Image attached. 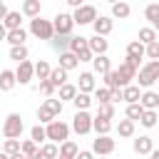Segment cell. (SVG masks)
I'll list each match as a JSON object with an SVG mask.
<instances>
[{
	"mask_svg": "<svg viewBox=\"0 0 159 159\" xmlns=\"http://www.w3.org/2000/svg\"><path fill=\"white\" fill-rule=\"evenodd\" d=\"M134 80H137V87L149 89L154 82H159V62H157V60H149L147 65H142Z\"/></svg>",
	"mask_w": 159,
	"mask_h": 159,
	"instance_id": "obj_1",
	"label": "cell"
},
{
	"mask_svg": "<svg viewBox=\"0 0 159 159\" xmlns=\"http://www.w3.org/2000/svg\"><path fill=\"white\" fill-rule=\"evenodd\" d=\"M45 134H47V139L52 142V144H62V142H67L70 139V124L67 122H62V119H52L47 127H45Z\"/></svg>",
	"mask_w": 159,
	"mask_h": 159,
	"instance_id": "obj_2",
	"label": "cell"
},
{
	"mask_svg": "<svg viewBox=\"0 0 159 159\" xmlns=\"http://www.w3.org/2000/svg\"><path fill=\"white\" fill-rule=\"evenodd\" d=\"M22 129H25L22 117H20L17 112H10V114L5 117V122H2V137H5V139H20Z\"/></svg>",
	"mask_w": 159,
	"mask_h": 159,
	"instance_id": "obj_3",
	"label": "cell"
},
{
	"mask_svg": "<svg viewBox=\"0 0 159 159\" xmlns=\"http://www.w3.org/2000/svg\"><path fill=\"white\" fill-rule=\"evenodd\" d=\"M52 27H55V35H62V37H72V30H75V20L70 12H57L52 17Z\"/></svg>",
	"mask_w": 159,
	"mask_h": 159,
	"instance_id": "obj_4",
	"label": "cell"
},
{
	"mask_svg": "<svg viewBox=\"0 0 159 159\" xmlns=\"http://www.w3.org/2000/svg\"><path fill=\"white\" fill-rule=\"evenodd\" d=\"M30 32L40 40H52L55 37V27H52V20H45V17H35L30 20Z\"/></svg>",
	"mask_w": 159,
	"mask_h": 159,
	"instance_id": "obj_5",
	"label": "cell"
},
{
	"mask_svg": "<svg viewBox=\"0 0 159 159\" xmlns=\"http://www.w3.org/2000/svg\"><path fill=\"white\" fill-rule=\"evenodd\" d=\"M70 129H72L75 134H89V132H92V114H89V112H75Z\"/></svg>",
	"mask_w": 159,
	"mask_h": 159,
	"instance_id": "obj_6",
	"label": "cell"
},
{
	"mask_svg": "<svg viewBox=\"0 0 159 159\" xmlns=\"http://www.w3.org/2000/svg\"><path fill=\"white\" fill-rule=\"evenodd\" d=\"M114 147H117V142L107 134V137H97V139H92V154L94 157H109L112 152H114Z\"/></svg>",
	"mask_w": 159,
	"mask_h": 159,
	"instance_id": "obj_7",
	"label": "cell"
},
{
	"mask_svg": "<svg viewBox=\"0 0 159 159\" xmlns=\"http://www.w3.org/2000/svg\"><path fill=\"white\" fill-rule=\"evenodd\" d=\"M72 20H75V25H92L97 20V7L94 5H82L72 12Z\"/></svg>",
	"mask_w": 159,
	"mask_h": 159,
	"instance_id": "obj_8",
	"label": "cell"
},
{
	"mask_svg": "<svg viewBox=\"0 0 159 159\" xmlns=\"http://www.w3.org/2000/svg\"><path fill=\"white\" fill-rule=\"evenodd\" d=\"M32 77H35V62H30V60L20 62L17 70H15V80H17V84H30Z\"/></svg>",
	"mask_w": 159,
	"mask_h": 159,
	"instance_id": "obj_9",
	"label": "cell"
},
{
	"mask_svg": "<svg viewBox=\"0 0 159 159\" xmlns=\"http://www.w3.org/2000/svg\"><path fill=\"white\" fill-rule=\"evenodd\" d=\"M92 27H94V35L107 37V35L112 32V27H114V20H112L109 15H97V20L92 22Z\"/></svg>",
	"mask_w": 159,
	"mask_h": 159,
	"instance_id": "obj_10",
	"label": "cell"
},
{
	"mask_svg": "<svg viewBox=\"0 0 159 159\" xmlns=\"http://www.w3.org/2000/svg\"><path fill=\"white\" fill-rule=\"evenodd\" d=\"M94 89H97L94 75H92V72H80V80H77V92H82V94H92Z\"/></svg>",
	"mask_w": 159,
	"mask_h": 159,
	"instance_id": "obj_11",
	"label": "cell"
},
{
	"mask_svg": "<svg viewBox=\"0 0 159 159\" xmlns=\"http://www.w3.org/2000/svg\"><path fill=\"white\" fill-rule=\"evenodd\" d=\"M87 47H89V52H92L94 57H99V55H107V50H109V42H107L104 37L94 35V37H87Z\"/></svg>",
	"mask_w": 159,
	"mask_h": 159,
	"instance_id": "obj_12",
	"label": "cell"
},
{
	"mask_svg": "<svg viewBox=\"0 0 159 159\" xmlns=\"http://www.w3.org/2000/svg\"><path fill=\"white\" fill-rule=\"evenodd\" d=\"M132 149H134L137 154H152V149H154V139H152L149 134H142V137H137V139L132 142Z\"/></svg>",
	"mask_w": 159,
	"mask_h": 159,
	"instance_id": "obj_13",
	"label": "cell"
},
{
	"mask_svg": "<svg viewBox=\"0 0 159 159\" xmlns=\"http://www.w3.org/2000/svg\"><path fill=\"white\" fill-rule=\"evenodd\" d=\"M114 72H117V77H119V87L132 84V80L137 77V70H134V67H129L127 62H122V65H119V70H114Z\"/></svg>",
	"mask_w": 159,
	"mask_h": 159,
	"instance_id": "obj_14",
	"label": "cell"
},
{
	"mask_svg": "<svg viewBox=\"0 0 159 159\" xmlns=\"http://www.w3.org/2000/svg\"><path fill=\"white\" fill-rule=\"evenodd\" d=\"M139 104H142V109H159V92L144 89L139 97Z\"/></svg>",
	"mask_w": 159,
	"mask_h": 159,
	"instance_id": "obj_15",
	"label": "cell"
},
{
	"mask_svg": "<svg viewBox=\"0 0 159 159\" xmlns=\"http://www.w3.org/2000/svg\"><path fill=\"white\" fill-rule=\"evenodd\" d=\"M20 12H22L25 17L35 20V17H40V12H42V2H40V0H25L22 7H20Z\"/></svg>",
	"mask_w": 159,
	"mask_h": 159,
	"instance_id": "obj_16",
	"label": "cell"
},
{
	"mask_svg": "<svg viewBox=\"0 0 159 159\" xmlns=\"http://www.w3.org/2000/svg\"><path fill=\"white\" fill-rule=\"evenodd\" d=\"M109 70H112V62H109L107 55H99V57L92 60V75H102V77H104Z\"/></svg>",
	"mask_w": 159,
	"mask_h": 159,
	"instance_id": "obj_17",
	"label": "cell"
},
{
	"mask_svg": "<svg viewBox=\"0 0 159 159\" xmlns=\"http://www.w3.org/2000/svg\"><path fill=\"white\" fill-rule=\"evenodd\" d=\"M22 12H17V10H7V15H5V20H2V25H5V30L10 32V30H20L22 25Z\"/></svg>",
	"mask_w": 159,
	"mask_h": 159,
	"instance_id": "obj_18",
	"label": "cell"
},
{
	"mask_svg": "<svg viewBox=\"0 0 159 159\" xmlns=\"http://www.w3.org/2000/svg\"><path fill=\"white\" fill-rule=\"evenodd\" d=\"M25 40H27V30H25V27H20V30H10L7 37H5V42H10V47H20V45H25Z\"/></svg>",
	"mask_w": 159,
	"mask_h": 159,
	"instance_id": "obj_19",
	"label": "cell"
},
{
	"mask_svg": "<svg viewBox=\"0 0 159 159\" xmlns=\"http://www.w3.org/2000/svg\"><path fill=\"white\" fill-rule=\"evenodd\" d=\"M139 97H142V89H139L137 84H127V87H122V99H124L127 104H137Z\"/></svg>",
	"mask_w": 159,
	"mask_h": 159,
	"instance_id": "obj_20",
	"label": "cell"
},
{
	"mask_svg": "<svg viewBox=\"0 0 159 159\" xmlns=\"http://www.w3.org/2000/svg\"><path fill=\"white\" fill-rule=\"evenodd\" d=\"M92 129L97 132V137H107L112 132V122L104 117H92Z\"/></svg>",
	"mask_w": 159,
	"mask_h": 159,
	"instance_id": "obj_21",
	"label": "cell"
},
{
	"mask_svg": "<svg viewBox=\"0 0 159 159\" xmlns=\"http://www.w3.org/2000/svg\"><path fill=\"white\" fill-rule=\"evenodd\" d=\"M15 84H17L15 70H0V89H2V92H10Z\"/></svg>",
	"mask_w": 159,
	"mask_h": 159,
	"instance_id": "obj_22",
	"label": "cell"
},
{
	"mask_svg": "<svg viewBox=\"0 0 159 159\" xmlns=\"http://www.w3.org/2000/svg\"><path fill=\"white\" fill-rule=\"evenodd\" d=\"M77 65H80L77 55H72L70 50H67V52H60V65H57V67H62L65 72H70V70H75Z\"/></svg>",
	"mask_w": 159,
	"mask_h": 159,
	"instance_id": "obj_23",
	"label": "cell"
},
{
	"mask_svg": "<svg viewBox=\"0 0 159 159\" xmlns=\"http://www.w3.org/2000/svg\"><path fill=\"white\" fill-rule=\"evenodd\" d=\"M92 102H94V99H92V94H82V92H77V97L72 99V104H75V109H77V112H87V109L92 107Z\"/></svg>",
	"mask_w": 159,
	"mask_h": 159,
	"instance_id": "obj_24",
	"label": "cell"
},
{
	"mask_svg": "<svg viewBox=\"0 0 159 159\" xmlns=\"http://www.w3.org/2000/svg\"><path fill=\"white\" fill-rule=\"evenodd\" d=\"M129 12H132L129 2H114V5H112V20H114V17H117V20H127Z\"/></svg>",
	"mask_w": 159,
	"mask_h": 159,
	"instance_id": "obj_25",
	"label": "cell"
},
{
	"mask_svg": "<svg viewBox=\"0 0 159 159\" xmlns=\"http://www.w3.org/2000/svg\"><path fill=\"white\" fill-rule=\"evenodd\" d=\"M50 72H52V67H50V62H47V60H40V62H35V77H37L40 82L50 80Z\"/></svg>",
	"mask_w": 159,
	"mask_h": 159,
	"instance_id": "obj_26",
	"label": "cell"
},
{
	"mask_svg": "<svg viewBox=\"0 0 159 159\" xmlns=\"http://www.w3.org/2000/svg\"><path fill=\"white\" fill-rule=\"evenodd\" d=\"M80 154V147L72 142V139H67V142H62L60 144V157H67V159H75Z\"/></svg>",
	"mask_w": 159,
	"mask_h": 159,
	"instance_id": "obj_27",
	"label": "cell"
},
{
	"mask_svg": "<svg viewBox=\"0 0 159 159\" xmlns=\"http://www.w3.org/2000/svg\"><path fill=\"white\" fill-rule=\"evenodd\" d=\"M50 82L60 89L62 84H67V72H65L62 67H52V72H50Z\"/></svg>",
	"mask_w": 159,
	"mask_h": 159,
	"instance_id": "obj_28",
	"label": "cell"
},
{
	"mask_svg": "<svg viewBox=\"0 0 159 159\" xmlns=\"http://www.w3.org/2000/svg\"><path fill=\"white\" fill-rule=\"evenodd\" d=\"M40 157H42V159H57V157H60V147L52 144V142H45V144L40 147Z\"/></svg>",
	"mask_w": 159,
	"mask_h": 159,
	"instance_id": "obj_29",
	"label": "cell"
},
{
	"mask_svg": "<svg viewBox=\"0 0 159 159\" xmlns=\"http://www.w3.org/2000/svg\"><path fill=\"white\" fill-rule=\"evenodd\" d=\"M72 55H80L82 50H87V37L77 35V37H70V47H67Z\"/></svg>",
	"mask_w": 159,
	"mask_h": 159,
	"instance_id": "obj_30",
	"label": "cell"
},
{
	"mask_svg": "<svg viewBox=\"0 0 159 159\" xmlns=\"http://www.w3.org/2000/svg\"><path fill=\"white\" fill-rule=\"evenodd\" d=\"M127 57H134V60H142V57H144V45H142L139 40H132V42L127 45Z\"/></svg>",
	"mask_w": 159,
	"mask_h": 159,
	"instance_id": "obj_31",
	"label": "cell"
},
{
	"mask_svg": "<svg viewBox=\"0 0 159 159\" xmlns=\"http://www.w3.org/2000/svg\"><path fill=\"white\" fill-rule=\"evenodd\" d=\"M75 97H77V84H70L67 82V84L60 87V102H72Z\"/></svg>",
	"mask_w": 159,
	"mask_h": 159,
	"instance_id": "obj_32",
	"label": "cell"
},
{
	"mask_svg": "<svg viewBox=\"0 0 159 159\" xmlns=\"http://www.w3.org/2000/svg\"><path fill=\"white\" fill-rule=\"evenodd\" d=\"M139 124H142V127H147V129L157 127V109H144V112H142V117H139Z\"/></svg>",
	"mask_w": 159,
	"mask_h": 159,
	"instance_id": "obj_33",
	"label": "cell"
},
{
	"mask_svg": "<svg viewBox=\"0 0 159 159\" xmlns=\"http://www.w3.org/2000/svg\"><path fill=\"white\" fill-rule=\"evenodd\" d=\"M137 40H139V42H142V45L147 47V45L157 42V32H154L152 27H142V30H139V37H137Z\"/></svg>",
	"mask_w": 159,
	"mask_h": 159,
	"instance_id": "obj_34",
	"label": "cell"
},
{
	"mask_svg": "<svg viewBox=\"0 0 159 159\" xmlns=\"http://www.w3.org/2000/svg\"><path fill=\"white\" fill-rule=\"evenodd\" d=\"M7 55H10V60H15V62L20 65V62H25V60H27V55H30V52H27V47H25V45H20V47H10V52H7Z\"/></svg>",
	"mask_w": 159,
	"mask_h": 159,
	"instance_id": "obj_35",
	"label": "cell"
},
{
	"mask_svg": "<svg viewBox=\"0 0 159 159\" xmlns=\"http://www.w3.org/2000/svg\"><path fill=\"white\" fill-rule=\"evenodd\" d=\"M117 134H119V137H134V122H129V119H119V124H117Z\"/></svg>",
	"mask_w": 159,
	"mask_h": 159,
	"instance_id": "obj_36",
	"label": "cell"
},
{
	"mask_svg": "<svg viewBox=\"0 0 159 159\" xmlns=\"http://www.w3.org/2000/svg\"><path fill=\"white\" fill-rule=\"evenodd\" d=\"M30 139H32L35 144H40V147H42V144H45V139H47V134H45V127H42V124H35V127L30 129Z\"/></svg>",
	"mask_w": 159,
	"mask_h": 159,
	"instance_id": "obj_37",
	"label": "cell"
},
{
	"mask_svg": "<svg viewBox=\"0 0 159 159\" xmlns=\"http://www.w3.org/2000/svg\"><path fill=\"white\" fill-rule=\"evenodd\" d=\"M42 104H45V107H47V109L52 112V117H55V119H57V117L62 114V102H60V99H55V97H47V99H45Z\"/></svg>",
	"mask_w": 159,
	"mask_h": 159,
	"instance_id": "obj_38",
	"label": "cell"
},
{
	"mask_svg": "<svg viewBox=\"0 0 159 159\" xmlns=\"http://www.w3.org/2000/svg\"><path fill=\"white\" fill-rule=\"evenodd\" d=\"M50 45L57 50V52H67V47H70V37H62V35H55L52 40H50Z\"/></svg>",
	"mask_w": 159,
	"mask_h": 159,
	"instance_id": "obj_39",
	"label": "cell"
},
{
	"mask_svg": "<svg viewBox=\"0 0 159 159\" xmlns=\"http://www.w3.org/2000/svg\"><path fill=\"white\" fill-rule=\"evenodd\" d=\"M114 114H117V109H114V104H97V117H104V119H114Z\"/></svg>",
	"mask_w": 159,
	"mask_h": 159,
	"instance_id": "obj_40",
	"label": "cell"
},
{
	"mask_svg": "<svg viewBox=\"0 0 159 159\" xmlns=\"http://www.w3.org/2000/svg\"><path fill=\"white\" fill-rule=\"evenodd\" d=\"M142 112H144V109H142V104L137 102V104H127V112H124V114H127V119H129V122H139Z\"/></svg>",
	"mask_w": 159,
	"mask_h": 159,
	"instance_id": "obj_41",
	"label": "cell"
},
{
	"mask_svg": "<svg viewBox=\"0 0 159 159\" xmlns=\"http://www.w3.org/2000/svg\"><path fill=\"white\" fill-rule=\"evenodd\" d=\"M2 152H5L7 157H15V154H20V139H5V144H2Z\"/></svg>",
	"mask_w": 159,
	"mask_h": 159,
	"instance_id": "obj_42",
	"label": "cell"
},
{
	"mask_svg": "<svg viewBox=\"0 0 159 159\" xmlns=\"http://www.w3.org/2000/svg\"><path fill=\"white\" fill-rule=\"evenodd\" d=\"M37 149H40V147H37L32 139H25V142H20V152H22V157H27V159H30V157H32Z\"/></svg>",
	"mask_w": 159,
	"mask_h": 159,
	"instance_id": "obj_43",
	"label": "cell"
},
{
	"mask_svg": "<svg viewBox=\"0 0 159 159\" xmlns=\"http://www.w3.org/2000/svg\"><path fill=\"white\" fill-rule=\"evenodd\" d=\"M144 17H147L149 22H157V20H159V2H149V5L144 7Z\"/></svg>",
	"mask_w": 159,
	"mask_h": 159,
	"instance_id": "obj_44",
	"label": "cell"
},
{
	"mask_svg": "<svg viewBox=\"0 0 159 159\" xmlns=\"http://www.w3.org/2000/svg\"><path fill=\"white\" fill-rule=\"evenodd\" d=\"M104 87H107V89H117V87H119V77H117L114 70H109V72L104 75ZM119 89H122V87H119Z\"/></svg>",
	"mask_w": 159,
	"mask_h": 159,
	"instance_id": "obj_45",
	"label": "cell"
},
{
	"mask_svg": "<svg viewBox=\"0 0 159 159\" xmlns=\"http://www.w3.org/2000/svg\"><path fill=\"white\" fill-rule=\"evenodd\" d=\"M92 94H94L92 99H97V104H109V89L107 87H97Z\"/></svg>",
	"mask_w": 159,
	"mask_h": 159,
	"instance_id": "obj_46",
	"label": "cell"
},
{
	"mask_svg": "<svg viewBox=\"0 0 159 159\" xmlns=\"http://www.w3.org/2000/svg\"><path fill=\"white\" fill-rule=\"evenodd\" d=\"M37 119H40V124H50L55 117H52V112H50L45 104H40V107H37Z\"/></svg>",
	"mask_w": 159,
	"mask_h": 159,
	"instance_id": "obj_47",
	"label": "cell"
},
{
	"mask_svg": "<svg viewBox=\"0 0 159 159\" xmlns=\"http://www.w3.org/2000/svg\"><path fill=\"white\" fill-rule=\"evenodd\" d=\"M55 89H57V87H55L50 80L40 82V87H37V92H40V94H45V97H52V94H55Z\"/></svg>",
	"mask_w": 159,
	"mask_h": 159,
	"instance_id": "obj_48",
	"label": "cell"
},
{
	"mask_svg": "<svg viewBox=\"0 0 159 159\" xmlns=\"http://www.w3.org/2000/svg\"><path fill=\"white\" fill-rule=\"evenodd\" d=\"M144 55H147L149 60H157V62H159V40L152 42V45H147V47H144Z\"/></svg>",
	"mask_w": 159,
	"mask_h": 159,
	"instance_id": "obj_49",
	"label": "cell"
},
{
	"mask_svg": "<svg viewBox=\"0 0 159 159\" xmlns=\"http://www.w3.org/2000/svg\"><path fill=\"white\" fill-rule=\"evenodd\" d=\"M117 102H122V89L117 87V89H109V104H117Z\"/></svg>",
	"mask_w": 159,
	"mask_h": 159,
	"instance_id": "obj_50",
	"label": "cell"
},
{
	"mask_svg": "<svg viewBox=\"0 0 159 159\" xmlns=\"http://www.w3.org/2000/svg\"><path fill=\"white\" fill-rule=\"evenodd\" d=\"M77 60H80V62H92V60H94V55H92V52H89V47H87V50H82V52L77 55Z\"/></svg>",
	"mask_w": 159,
	"mask_h": 159,
	"instance_id": "obj_51",
	"label": "cell"
},
{
	"mask_svg": "<svg viewBox=\"0 0 159 159\" xmlns=\"http://www.w3.org/2000/svg\"><path fill=\"white\" fill-rule=\"evenodd\" d=\"M75 159H94V154H92L89 149H80V154H77Z\"/></svg>",
	"mask_w": 159,
	"mask_h": 159,
	"instance_id": "obj_52",
	"label": "cell"
},
{
	"mask_svg": "<svg viewBox=\"0 0 159 159\" xmlns=\"http://www.w3.org/2000/svg\"><path fill=\"white\" fill-rule=\"evenodd\" d=\"M5 15H7V5H5V2L0 0V22L5 20Z\"/></svg>",
	"mask_w": 159,
	"mask_h": 159,
	"instance_id": "obj_53",
	"label": "cell"
},
{
	"mask_svg": "<svg viewBox=\"0 0 159 159\" xmlns=\"http://www.w3.org/2000/svg\"><path fill=\"white\" fill-rule=\"evenodd\" d=\"M67 5H70V7H75V10H77V7H82V5H84V2H82V0H67Z\"/></svg>",
	"mask_w": 159,
	"mask_h": 159,
	"instance_id": "obj_54",
	"label": "cell"
},
{
	"mask_svg": "<svg viewBox=\"0 0 159 159\" xmlns=\"http://www.w3.org/2000/svg\"><path fill=\"white\" fill-rule=\"evenodd\" d=\"M5 37H7V30H5V25H2V22H0V42H2V40H5Z\"/></svg>",
	"mask_w": 159,
	"mask_h": 159,
	"instance_id": "obj_55",
	"label": "cell"
},
{
	"mask_svg": "<svg viewBox=\"0 0 159 159\" xmlns=\"http://www.w3.org/2000/svg\"><path fill=\"white\" fill-rule=\"evenodd\" d=\"M149 157H152V159H159V149H157V147H154V149H152V154H149Z\"/></svg>",
	"mask_w": 159,
	"mask_h": 159,
	"instance_id": "obj_56",
	"label": "cell"
},
{
	"mask_svg": "<svg viewBox=\"0 0 159 159\" xmlns=\"http://www.w3.org/2000/svg\"><path fill=\"white\" fill-rule=\"evenodd\" d=\"M149 27H152V30H154V32H159V20H157V22H152V25H149Z\"/></svg>",
	"mask_w": 159,
	"mask_h": 159,
	"instance_id": "obj_57",
	"label": "cell"
},
{
	"mask_svg": "<svg viewBox=\"0 0 159 159\" xmlns=\"http://www.w3.org/2000/svg\"><path fill=\"white\" fill-rule=\"evenodd\" d=\"M10 159H27V157H22V152H20V154H15V157H10Z\"/></svg>",
	"mask_w": 159,
	"mask_h": 159,
	"instance_id": "obj_58",
	"label": "cell"
},
{
	"mask_svg": "<svg viewBox=\"0 0 159 159\" xmlns=\"http://www.w3.org/2000/svg\"><path fill=\"white\" fill-rule=\"evenodd\" d=\"M0 159H10V157H7V154H5V152H0Z\"/></svg>",
	"mask_w": 159,
	"mask_h": 159,
	"instance_id": "obj_59",
	"label": "cell"
},
{
	"mask_svg": "<svg viewBox=\"0 0 159 159\" xmlns=\"http://www.w3.org/2000/svg\"><path fill=\"white\" fill-rule=\"evenodd\" d=\"M157 124H159V109H157Z\"/></svg>",
	"mask_w": 159,
	"mask_h": 159,
	"instance_id": "obj_60",
	"label": "cell"
},
{
	"mask_svg": "<svg viewBox=\"0 0 159 159\" xmlns=\"http://www.w3.org/2000/svg\"><path fill=\"white\" fill-rule=\"evenodd\" d=\"M57 159H67V157H57Z\"/></svg>",
	"mask_w": 159,
	"mask_h": 159,
	"instance_id": "obj_61",
	"label": "cell"
},
{
	"mask_svg": "<svg viewBox=\"0 0 159 159\" xmlns=\"http://www.w3.org/2000/svg\"><path fill=\"white\" fill-rule=\"evenodd\" d=\"M99 159H107V157H99Z\"/></svg>",
	"mask_w": 159,
	"mask_h": 159,
	"instance_id": "obj_62",
	"label": "cell"
}]
</instances>
